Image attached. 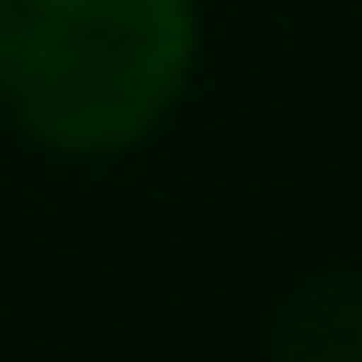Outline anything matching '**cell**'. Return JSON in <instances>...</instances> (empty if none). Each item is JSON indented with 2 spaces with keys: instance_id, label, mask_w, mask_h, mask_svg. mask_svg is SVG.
Returning a JSON list of instances; mask_svg holds the SVG:
<instances>
[{
  "instance_id": "2",
  "label": "cell",
  "mask_w": 362,
  "mask_h": 362,
  "mask_svg": "<svg viewBox=\"0 0 362 362\" xmlns=\"http://www.w3.org/2000/svg\"><path fill=\"white\" fill-rule=\"evenodd\" d=\"M264 362H362V264L305 272L272 305Z\"/></svg>"
},
{
  "instance_id": "1",
  "label": "cell",
  "mask_w": 362,
  "mask_h": 362,
  "mask_svg": "<svg viewBox=\"0 0 362 362\" xmlns=\"http://www.w3.org/2000/svg\"><path fill=\"white\" fill-rule=\"evenodd\" d=\"M198 83V0H0V115L33 148L115 165Z\"/></svg>"
}]
</instances>
